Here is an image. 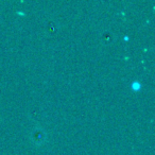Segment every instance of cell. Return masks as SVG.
Instances as JSON below:
<instances>
[{"label": "cell", "instance_id": "1", "mask_svg": "<svg viewBox=\"0 0 155 155\" xmlns=\"http://www.w3.org/2000/svg\"><path fill=\"white\" fill-rule=\"evenodd\" d=\"M132 87H133V89H135V91H137V89L140 88V84L138 82H135L133 83V85H132Z\"/></svg>", "mask_w": 155, "mask_h": 155}]
</instances>
